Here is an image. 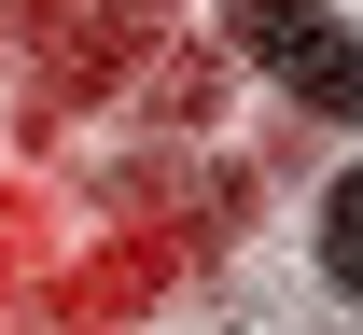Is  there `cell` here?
Wrapping results in <instances>:
<instances>
[{"mask_svg":"<svg viewBox=\"0 0 363 335\" xmlns=\"http://www.w3.org/2000/svg\"><path fill=\"white\" fill-rule=\"evenodd\" d=\"M238 56H252L279 98L363 126V28H350V14H238Z\"/></svg>","mask_w":363,"mask_h":335,"instance_id":"obj_1","label":"cell"},{"mask_svg":"<svg viewBox=\"0 0 363 335\" xmlns=\"http://www.w3.org/2000/svg\"><path fill=\"white\" fill-rule=\"evenodd\" d=\"M321 280L363 293V168H335V182H321Z\"/></svg>","mask_w":363,"mask_h":335,"instance_id":"obj_2","label":"cell"}]
</instances>
